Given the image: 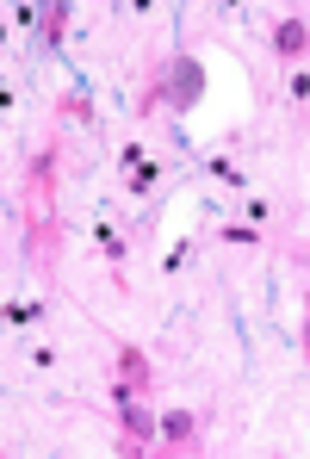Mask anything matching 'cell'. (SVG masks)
<instances>
[{"instance_id":"8992f818","label":"cell","mask_w":310,"mask_h":459,"mask_svg":"<svg viewBox=\"0 0 310 459\" xmlns=\"http://www.w3.org/2000/svg\"><path fill=\"white\" fill-rule=\"evenodd\" d=\"M305 44H310L305 13H292V19H280V25H273V50H280V63H298V56H305Z\"/></svg>"},{"instance_id":"30bf717a","label":"cell","mask_w":310,"mask_h":459,"mask_svg":"<svg viewBox=\"0 0 310 459\" xmlns=\"http://www.w3.org/2000/svg\"><path fill=\"white\" fill-rule=\"evenodd\" d=\"M44 316V305H0V323L6 329H25V323H38Z\"/></svg>"},{"instance_id":"52a82bcc","label":"cell","mask_w":310,"mask_h":459,"mask_svg":"<svg viewBox=\"0 0 310 459\" xmlns=\"http://www.w3.org/2000/svg\"><path fill=\"white\" fill-rule=\"evenodd\" d=\"M155 180H161V168L143 161V150H125V186H131V193H150Z\"/></svg>"},{"instance_id":"7c38bea8","label":"cell","mask_w":310,"mask_h":459,"mask_svg":"<svg viewBox=\"0 0 310 459\" xmlns=\"http://www.w3.org/2000/svg\"><path fill=\"white\" fill-rule=\"evenodd\" d=\"M150 459H174V454H168V447H150Z\"/></svg>"},{"instance_id":"9c48e42d","label":"cell","mask_w":310,"mask_h":459,"mask_svg":"<svg viewBox=\"0 0 310 459\" xmlns=\"http://www.w3.org/2000/svg\"><path fill=\"white\" fill-rule=\"evenodd\" d=\"M93 242H99V248H106V255H112V261H125V255H131V242H125V236H118V230L106 224V218H99V224H93Z\"/></svg>"},{"instance_id":"7a4b0ae2","label":"cell","mask_w":310,"mask_h":459,"mask_svg":"<svg viewBox=\"0 0 310 459\" xmlns=\"http://www.w3.org/2000/svg\"><path fill=\"white\" fill-rule=\"evenodd\" d=\"M150 391H155L150 354H143L137 342H125V348H118V385H112V403H125V397H143V403H150Z\"/></svg>"},{"instance_id":"3957f363","label":"cell","mask_w":310,"mask_h":459,"mask_svg":"<svg viewBox=\"0 0 310 459\" xmlns=\"http://www.w3.org/2000/svg\"><path fill=\"white\" fill-rule=\"evenodd\" d=\"M161 75H168V106H174V112H193V106H199V93H205V69H199V56H174Z\"/></svg>"},{"instance_id":"8fae6325","label":"cell","mask_w":310,"mask_h":459,"mask_svg":"<svg viewBox=\"0 0 310 459\" xmlns=\"http://www.w3.org/2000/svg\"><path fill=\"white\" fill-rule=\"evenodd\" d=\"M56 112H63V118H93V106H87V93H69V100H63Z\"/></svg>"},{"instance_id":"5b68a950","label":"cell","mask_w":310,"mask_h":459,"mask_svg":"<svg viewBox=\"0 0 310 459\" xmlns=\"http://www.w3.org/2000/svg\"><path fill=\"white\" fill-rule=\"evenodd\" d=\"M118 429H125V441H143V447H155V416L143 397H125L118 403Z\"/></svg>"},{"instance_id":"277c9868","label":"cell","mask_w":310,"mask_h":459,"mask_svg":"<svg viewBox=\"0 0 310 459\" xmlns=\"http://www.w3.org/2000/svg\"><path fill=\"white\" fill-rule=\"evenodd\" d=\"M155 435H161V447H168L174 459H199V416H193V410L155 416Z\"/></svg>"},{"instance_id":"ba28073f","label":"cell","mask_w":310,"mask_h":459,"mask_svg":"<svg viewBox=\"0 0 310 459\" xmlns=\"http://www.w3.org/2000/svg\"><path fill=\"white\" fill-rule=\"evenodd\" d=\"M63 31H69V6L38 13V44H44V50H56V44H63Z\"/></svg>"},{"instance_id":"6da1fadb","label":"cell","mask_w":310,"mask_h":459,"mask_svg":"<svg viewBox=\"0 0 310 459\" xmlns=\"http://www.w3.org/2000/svg\"><path fill=\"white\" fill-rule=\"evenodd\" d=\"M56 161L63 150L44 143L31 155V174H25V230H31V261L38 267H56V248H63V224H56Z\"/></svg>"}]
</instances>
